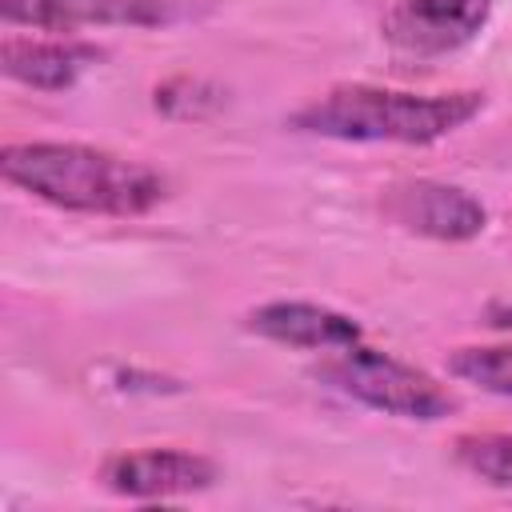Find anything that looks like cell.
Listing matches in <instances>:
<instances>
[{"mask_svg":"<svg viewBox=\"0 0 512 512\" xmlns=\"http://www.w3.org/2000/svg\"><path fill=\"white\" fill-rule=\"evenodd\" d=\"M0 172L12 188L80 216H144L168 196V180L152 164L76 140L8 144Z\"/></svg>","mask_w":512,"mask_h":512,"instance_id":"cell-1","label":"cell"},{"mask_svg":"<svg viewBox=\"0 0 512 512\" xmlns=\"http://www.w3.org/2000/svg\"><path fill=\"white\" fill-rule=\"evenodd\" d=\"M484 320H488V328H496V332H512V300H496V304H488Z\"/></svg>","mask_w":512,"mask_h":512,"instance_id":"cell-12","label":"cell"},{"mask_svg":"<svg viewBox=\"0 0 512 512\" xmlns=\"http://www.w3.org/2000/svg\"><path fill=\"white\" fill-rule=\"evenodd\" d=\"M484 92H400L380 84H336L288 116L296 132L344 144H432L464 128Z\"/></svg>","mask_w":512,"mask_h":512,"instance_id":"cell-2","label":"cell"},{"mask_svg":"<svg viewBox=\"0 0 512 512\" xmlns=\"http://www.w3.org/2000/svg\"><path fill=\"white\" fill-rule=\"evenodd\" d=\"M100 60H104V48H96L88 40H72V36H52V40L8 36L0 44L4 76L24 88H36V92H68Z\"/></svg>","mask_w":512,"mask_h":512,"instance_id":"cell-9","label":"cell"},{"mask_svg":"<svg viewBox=\"0 0 512 512\" xmlns=\"http://www.w3.org/2000/svg\"><path fill=\"white\" fill-rule=\"evenodd\" d=\"M492 8L496 0H396L384 12L380 32L396 52L412 60H440L472 44Z\"/></svg>","mask_w":512,"mask_h":512,"instance_id":"cell-4","label":"cell"},{"mask_svg":"<svg viewBox=\"0 0 512 512\" xmlns=\"http://www.w3.org/2000/svg\"><path fill=\"white\" fill-rule=\"evenodd\" d=\"M384 212L400 228H408L416 236H428V240H448V244L472 240L488 224V208L468 188L444 184V180L392 184L388 196H384Z\"/></svg>","mask_w":512,"mask_h":512,"instance_id":"cell-7","label":"cell"},{"mask_svg":"<svg viewBox=\"0 0 512 512\" xmlns=\"http://www.w3.org/2000/svg\"><path fill=\"white\" fill-rule=\"evenodd\" d=\"M452 456L472 476L512 488V432H464L452 440Z\"/></svg>","mask_w":512,"mask_h":512,"instance_id":"cell-10","label":"cell"},{"mask_svg":"<svg viewBox=\"0 0 512 512\" xmlns=\"http://www.w3.org/2000/svg\"><path fill=\"white\" fill-rule=\"evenodd\" d=\"M448 372L492 396H512V344H468L448 356Z\"/></svg>","mask_w":512,"mask_h":512,"instance_id":"cell-11","label":"cell"},{"mask_svg":"<svg viewBox=\"0 0 512 512\" xmlns=\"http://www.w3.org/2000/svg\"><path fill=\"white\" fill-rule=\"evenodd\" d=\"M248 332L284 344V348H308V352H340L364 340V328L328 304L312 300H272L244 316Z\"/></svg>","mask_w":512,"mask_h":512,"instance_id":"cell-8","label":"cell"},{"mask_svg":"<svg viewBox=\"0 0 512 512\" xmlns=\"http://www.w3.org/2000/svg\"><path fill=\"white\" fill-rule=\"evenodd\" d=\"M220 468L184 448H136V452H116L100 464V484L116 496L128 500H172V496H192L212 488Z\"/></svg>","mask_w":512,"mask_h":512,"instance_id":"cell-5","label":"cell"},{"mask_svg":"<svg viewBox=\"0 0 512 512\" xmlns=\"http://www.w3.org/2000/svg\"><path fill=\"white\" fill-rule=\"evenodd\" d=\"M316 380L364 408H376L400 420H444L456 412V396L436 376L380 348H368L364 340L352 348L328 352L316 364Z\"/></svg>","mask_w":512,"mask_h":512,"instance_id":"cell-3","label":"cell"},{"mask_svg":"<svg viewBox=\"0 0 512 512\" xmlns=\"http://www.w3.org/2000/svg\"><path fill=\"white\" fill-rule=\"evenodd\" d=\"M0 16L36 32L156 28L180 16V0H0Z\"/></svg>","mask_w":512,"mask_h":512,"instance_id":"cell-6","label":"cell"}]
</instances>
